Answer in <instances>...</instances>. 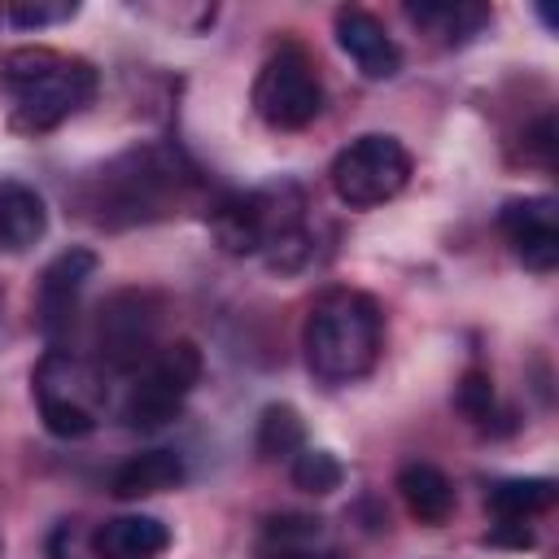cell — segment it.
Wrapping results in <instances>:
<instances>
[{
    "mask_svg": "<svg viewBox=\"0 0 559 559\" xmlns=\"http://www.w3.org/2000/svg\"><path fill=\"white\" fill-rule=\"evenodd\" d=\"M35 402H39V419L52 437H87L100 424V406H105V380L92 362L74 358L70 349L52 345L39 362H35Z\"/></svg>",
    "mask_w": 559,
    "mask_h": 559,
    "instance_id": "8992f818",
    "label": "cell"
},
{
    "mask_svg": "<svg viewBox=\"0 0 559 559\" xmlns=\"http://www.w3.org/2000/svg\"><path fill=\"white\" fill-rule=\"evenodd\" d=\"M489 542L493 546H520L524 550V546H533V533L524 528V520H498V528L489 533Z\"/></svg>",
    "mask_w": 559,
    "mask_h": 559,
    "instance_id": "cb8c5ba5",
    "label": "cell"
},
{
    "mask_svg": "<svg viewBox=\"0 0 559 559\" xmlns=\"http://www.w3.org/2000/svg\"><path fill=\"white\" fill-rule=\"evenodd\" d=\"M48 231V205L44 197L22 183L0 175V253H26L39 245Z\"/></svg>",
    "mask_w": 559,
    "mask_h": 559,
    "instance_id": "4fadbf2b",
    "label": "cell"
},
{
    "mask_svg": "<svg viewBox=\"0 0 559 559\" xmlns=\"http://www.w3.org/2000/svg\"><path fill=\"white\" fill-rule=\"evenodd\" d=\"M559 498V485L550 476H511V480H493L485 493V507L498 520H528L550 511Z\"/></svg>",
    "mask_w": 559,
    "mask_h": 559,
    "instance_id": "e0dca14e",
    "label": "cell"
},
{
    "mask_svg": "<svg viewBox=\"0 0 559 559\" xmlns=\"http://www.w3.org/2000/svg\"><path fill=\"white\" fill-rule=\"evenodd\" d=\"M306 367L323 384L362 380L384 349V310L362 288H328L314 297L301 328Z\"/></svg>",
    "mask_w": 559,
    "mask_h": 559,
    "instance_id": "3957f363",
    "label": "cell"
},
{
    "mask_svg": "<svg viewBox=\"0 0 559 559\" xmlns=\"http://www.w3.org/2000/svg\"><path fill=\"white\" fill-rule=\"evenodd\" d=\"M397 493L406 502V511L419 524H445L454 515V485L441 467L432 463H402L397 467Z\"/></svg>",
    "mask_w": 559,
    "mask_h": 559,
    "instance_id": "2e32d148",
    "label": "cell"
},
{
    "mask_svg": "<svg viewBox=\"0 0 559 559\" xmlns=\"http://www.w3.org/2000/svg\"><path fill=\"white\" fill-rule=\"evenodd\" d=\"M524 157L528 162H537V166H555V118L546 114V118H537L533 122V131H524Z\"/></svg>",
    "mask_w": 559,
    "mask_h": 559,
    "instance_id": "603a6c76",
    "label": "cell"
},
{
    "mask_svg": "<svg viewBox=\"0 0 559 559\" xmlns=\"http://www.w3.org/2000/svg\"><path fill=\"white\" fill-rule=\"evenodd\" d=\"M183 480V459L175 450H140L131 459H122L109 476V493L122 498V502H135V498H153V493H166Z\"/></svg>",
    "mask_w": 559,
    "mask_h": 559,
    "instance_id": "9a60e30c",
    "label": "cell"
},
{
    "mask_svg": "<svg viewBox=\"0 0 559 559\" xmlns=\"http://www.w3.org/2000/svg\"><path fill=\"white\" fill-rule=\"evenodd\" d=\"M0 83L9 92V114L17 131H52L96 96V66L57 48H13L4 57Z\"/></svg>",
    "mask_w": 559,
    "mask_h": 559,
    "instance_id": "277c9868",
    "label": "cell"
},
{
    "mask_svg": "<svg viewBox=\"0 0 559 559\" xmlns=\"http://www.w3.org/2000/svg\"><path fill=\"white\" fill-rule=\"evenodd\" d=\"M332 192L349 210H371L393 201L411 183V153L402 148L397 135H358L332 157Z\"/></svg>",
    "mask_w": 559,
    "mask_h": 559,
    "instance_id": "9c48e42d",
    "label": "cell"
},
{
    "mask_svg": "<svg viewBox=\"0 0 559 559\" xmlns=\"http://www.w3.org/2000/svg\"><path fill=\"white\" fill-rule=\"evenodd\" d=\"M192 188V170L170 148H131L79 183V210L100 227H131L166 218L183 192Z\"/></svg>",
    "mask_w": 559,
    "mask_h": 559,
    "instance_id": "6da1fadb",
    "label": "cell"
},
{
    "mask_svg": "<svg viewBox=\"0 0 559 559\" xmlns=\"http://www.w3.org/2000/svg\"><path fill=\"white\" fill-rule=\"evenodd\" d=\"M201 367H205V362H201L197 341H188V336L162 341V345L153 349V358H148L140 371H131V384H127V393H122V402H118V419H122L127 428H135V432L166 428V424L183 411L188 393L197 389Z\"/></svg>",
    "mask_w": 559,
    "mask_h": 559,
    "instance_id": "5b68a950",
    "label": "cell"
},
{
    "mask_svg": "<svg viewBox=\"0 0 559 559\" xmlns=\"http://www.w3.org/2000/svg\"><path fill=\"white\" fill-rule=\"evenodd\" d=\"M306 450V424L288 402H271L258 415V454L262 459H288Z\"/></svg>",
    "mask_w": 559,
    "mask_h": 559,
    "instance_id": "d6986e66",
    "label": "cell"
},
{
    "mask_svg": "<svg viewBox=\"0 0 559 559\" xmlns=\"http://www.w3.org/2000/svg\"><path fill=\"white\" fill-rule=\"evenodd\" d=\"M288 476H293V485H297L301 493L328 498V493H336V489H341L345 467H341V459H336L332 450H297V454H293Z\"/></svg>",
    "mask_w": 559,
    "mask_h": 559,
    "instance_id": "ffe728a7",
    "label": "cell"
},
{
    "mask_svg": "<svg viewBox=\"0 0 559 559\" xmlns=\"http://www.w3.org/2000/svg\"><path fill=\"white\" fill-rule=\"evenodd\" d=\"M170 546V528L157 515H114L92 533L96 559H157Z\"/></svg>",
    "mask_w": 559,
    "mask_h": 559,
    "instance_id": "5bb4252c",
    "label": "cell"
},
{
    "mask_svg": "<svg viewBox=\"0 0 559 559\" xmlns=\"http://www.w3.org/2000/svg\"><path fill=\"white\" fill-rule=\"evenodd\" d=\"M454 411L463 419H472V424H489V415H493V380H489V371L472 367V371L459 376V384H454Z\"/></svg>",
    "mask_w": 559,
    "mask_h": 559,
    "instance_id": "44dd1931",
    "label": "cell"
},
{
    "mask_svg": "<svg viewBox=\"0 0 559 559\" xmlns=\"http://www.w3.org/2000/svg\"><path fill=\"white\" fill-rule=\"evenodd\" d=\"M210 236L223 253H231V258L262 253L275 271H297L310 262L306 197L288 179L223 197L210 210Z\"/></svg>",
    "mask_w": 559,
    "mask_h": 559,
    "instance_id": "7a4b0ae2",
    "label": "cell"
},
{
    "mask_svg": "<svg viewBox=\"0 0 559 559\" xmlns=\"http://www.w3.org/2000/svg\"><path fill=\"white\" fill-rule=\"evenodd\" d=\"M162 319H166V306L157 293L148 288H118L109 293L100 306H96V319H92V349H96V362L105 371H140L153 349L162 345Z\"/></svg>",
    "mask_w": 559,
    "mask_h": 559,
    "instance_id": "52a82bcc",
    "label": "cell"
},
{
    "mask_svg": "<svg viewBox=\"0 0 559 559\" xmlns=\"http://www.w3.org/2000/svg\"><path fill=\"white\" fill-rule=\"evenodd\" d=\"M79 13L74 0H35V4H13L9 9V22L22 26V31H39V26H52V22H70Z\"/></svg>",
    "mask_w": 559,
    "mask_h": 559,
    "instance_id": "7402d4cb",
    "label": "cell"
},
{
    "mask_svg": "<svg viewBox=\"0 0 559 559\" xmlns=\"http://www.w3.org/2000/svg\"><path fill=\"white\" fill-rule=\"evenodd\" d=\"M498 227H502V236L511 240L515 258L528 271L550 275L559 266V214H555L550 197H515V201H507L502 214H498Z\"/></svg>",
    "mask_w": 559,
    "mask_h": 559,
    "instance_id": "8fae6325",
    "label": "cell"
},
{
    "mask_svg": "<svg viewBox=\"0 0 559 559\" xmlns=\"http://www.w3.org/2000/svg\"><path fill=\"white\" fill-rule=\"evenodd\" d=\"M332 31L341 52L358 66L362 79H393L402 70V48L393 44V35L384 31V22L358 4H341L332 13Z\"/></svg>",
    "mask_w": 559,
    "mask_h": 559,
    "instance_id": "7c38bea8",
    "label": "cell"
},
{
    "mask_svg": "<svg viewBox=\"0 0 559 559\" xmlns=\"http://www.w3.org/2000/svg\"><path fill=\"white\" fill-rule=\"evenodd\" d=\"M406 17L428 26L445 44H463L467 35H476L489 22V9L485 4H406Z\"/></svg>",
    "mask_w": 559,
    "mask_h": 559,
    "instance_id": "ac0fdd59",
    "label": "cell"
},
{
    "mask_svg": "<svg viewBox=\"0 0 559 559\" xmlns=\"http://www.w3.org/2000/svg\"><path fill=\"white\" fill-rule=\"evenodd\" d=\"M92 275H96V253L83 245L61 249L44 266L39 284H35V323L48 341H61L74 328V306H79V293L87 288Z\"/></svg>",
    "mask_w": 559,
    "mask_h": 559,
    "instance_id": "30bf717a",
    "label": "cell"
},
{
    "mask_svg": "<svg viewBox=\"0 0 559 559\" xmlns=\"http://www.w3.org/2000/svg\"><path fill=\"white\" fill-rule=\"evenodd\" d=\"M253 109L275 131H301L323 114V83L306 48L280 44L262 61L253 79Z\"/></svg>",
    "mask_w": 559,
    "mask_h": 559,
    "instance_id": "ba28073f",
    "label": "cell"
}]
</instances>
